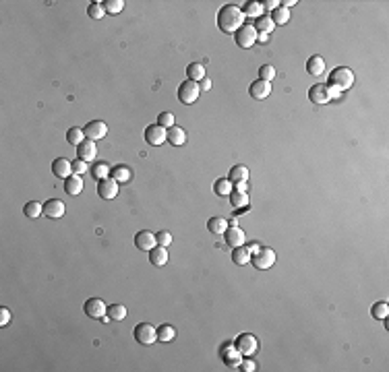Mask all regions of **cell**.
<instances>
[{
	"instance_id": "obj_31",
	"label": "cell",
	"mask_w": 389,
	"mask_h": 372,
	"mask_svg": "<svg viewBox=\"0 0 389 372\" xmlns=\"http://www.w3.org/2000/svg\"><path fill=\"white\" fill-rule=\"evenodd\" d=\"M370 316L377 318V320H385L389 316V304L387 302H375L370 306Z\"/></svg>"
},
{
	"instance_id": "obj_43",
	"label": "cell",
	"mask_w": 389,
	"mask_h": 372,
	"mask_svg": "<svg viewBox=\"0 0 389 372\" xmlns=\"http://www.w3.org/2000/svg\"><path fill=\"white\" fill-rule=\"evenodd\" d=\"M158 124L164 126L166 130L172 128V126H174V114H172V112H162V114L158 116Z\"/></svg>"
},
{
	"instance_id": "obj_38",
	"label": "cell",
	"mask_w": 389,
	"mask_h": 372,
	"mask_svg": "<svg viewBox=\"0 0 389 372\" xmlns=\"http://www.w3.org/2000/svg\"><path fill=\"white\" fill-rule=\"evenodd\" d=\"M272 21L276 25H286L290 21V11L288 9H284V7H278L274 13H272Z\"/></svg>"
},
{
	"instance_id": "obj_32",
	"label": "cell",
	"mask_w": 389,
	"mask_h": 372,
	"mask_svg": "<svg viewBox=\"0 0 389 372\" xmlns=\"http://www.w3.org/2000/svg\"><path fill=\"white\" fill-rule=\"evenodd\" d=\"M91 174L95 180H104V178H110L112 176V167L104 161H97L93 167H91Z\"/></svg>"
},
{
	"instance_id": "obj_19",
	"label": "cell",
	"mask_w": 389,
	"mask_h": 372,
	"mask_svg": "<svg viewBox=\"0 0 389 372\" xmlns=\"http://www.w3.org/2000/svg\"><path fill=\"white\" fill-rule=\"evenodd\" d=\"M166 143H170L172 147H180L187 143V130H184L182 126H172V128H168L166 130Z\"/></svg>"
},
{
	"instance_id": "obj_4",
	"label": "cell",
	"mask_w": 389,
	"mask_h": 372,
	"mask_svg": "<svg viewBox=\"0 0 389 372\" xmlns=\"http://www.w3.org/2000/svg\"><path fill=\"white\" fill-rule=\"evenodd\" d=\"M257 36H259V31L255 29V25H250V23H244L238 31L234 33V40H236V46L242 48V50H248L257 44Z\"/></svg>"
},
{
	"instance_id": "obj_13",
	"label": "cell",
	"mask_w": 389,
	"mask_h": 372,
	"mask_svg": "<svg viewBox=\"0 0 389 372\" xmlns=\"http://www.w3.org/2000/svg\"><path fill=\"white\" fill-rule=\"evenodd\" d=\"M309 99L317 106H323L331 101V93H329V85H323V83H317L309 89Z\"/></svg>"
},
{
	"instance_id": "obj_41",
	"label": "cell",
	"mask_w": 389,
	"mask_h": 372,
	"mask_svg": "<svg viewBox=\"0 0 389 372\" xmlns=\"http://www.w3.org/2000/svg\"><path fill=\"white\" fill-rule=\"evenodd\" d=\"M276 75H278V71L274 69L272 64H263L261 69H259V79H261V81H267V83H272V81L276 79Z\"/></svg>"
},
{
	"instance_id": "obj_26",
	"label": "cell",
	"mask_w": 389,
	"mask_h": 372,
	"mask_svg": "<svg viewBox=\"0 0 389 372\" xmlns=\"http://www.w3.org/2000/svg\"><path fill=\"white\" fill-rule=\"evenodd\" d=\"M263 11H265L263 3H255V0L246 3L244 9H242V13H244L246 19H261V17H263Z\"/></svg>"
},
{
	"instance_id": "obj_23",
	"label": "cell",
	"mask_w": 389,
	"mask_h": 372,
	"mask_svg": "<svg viewBox=\"0 0 389 372\" xmlns=\"http://www.w3.org/2000/svg\"><path fill=\"white\" fill-rule=\"evenodd\" d=\"M250 257H252V255L248 252L246 244H244V246H238V248H232V263H234V265L244 267V265L250 263Z\"/></svg>"
},
{
	"instance_id": "obj_9",
	"label": "cell",
	"mask_w": 389,
	"mask_h": 372,
	"mask_svg": "<svg viewBox=\"0 0 389 372\" xmlns=\"http://www.w3.org/2000/svg\"><path fill=\"white\" fill-rule=\"evenodd\" d=\"M83 132H85V139L99 141V139H106L108 126H106V122H101V120H91V122H87L85 126H83Z\"/></svg>"
},
{
	"instance_id": "obj_8",
	"label": "cell",
	"mask_w": 389,
	"mask_h": 372,
	"mask_svg": "<svg viewBox=\"0 0 389 372\" xmlns=\"http://www.w3.org/2000/svg\"><path fill=\"white\" fill-rule=\"evenodd\" d=\"M219 356H222L226 366H232V368H238L240 362H242V353L236 349L234 343H224L222 349H219Z\"/></svg>"
},
{
	"instance_id": "obj_14",
	"label": "cell",
	"mask_w": 389,
	"mask_h": 372,
	"mask_svg": "<svg viewBox=\"0 0 389 372\" xmlns=\"http://www.w3.org/2000/svg\"><path fill=\"white\" fill-rule=\"evenodd\" d=\"M224 240L230 248H238L246 244V236L238 226H228V230L224 232Z\"/></svg>"
},
{
	"instance_id": "obj_34",
	"label": "cell",
	"mask_w": 389,
	"mask_h": 372,
	"mask_svg": "<svg viewBox=\"0 0 389 372\" xmlns=\"http://www.w3.org/2000/svg\"><path fill=\"white\" fill-rule=\"evenodd\" d=\"M174 337H176V329L172 325H160L158 327V341L168 343V341H172Z\"/></svg>"
},
{
	"instance_id": "obj_21",
	"label": "cell",
	"mask_w": 389,
	"mask_h": 372,
	"mask_svg": "<svg viewBox=\"0 0 389 372\" xmlns=\"http://www.w3.org/2000/svg\"><path fill=\"white\" fill-rule=\"evenodd\" d=\"M149 263L154 265V267H164L168 265V250L166 246H156L154 250H149Z\"/></svg>"
},
{
	"instance_id": "obj_22",
	"label": "cell",
	"mask_w": 389,
	"mask_h": 372,
	"mask_svg": "<svg viewBox=\"0 0 389 372\" xmlns=\"http://www.w3.org/2000/svg\"><path fill=\"white\" fill-rule=\"evenodd\" d=\"M307 73L313 75V77H321L325 73V60L321 56H311L307 60Z\"/></svg>"
},
{
	"instance_id": "obj_48",
	"label": "cell",
	"mask_w": 389,
	"mask_h": 372,
	"mask_svg": "<svg viewBox=\"0 0 389 372\" xmlns=\"http://www.w3.org/2000/svg\"><path fill=\"white\" fill-rule=\"evenodd\" d=\"M199 87H201V89H205V91H209V89H211V79H207V77H205V79H203V81L199 83Z\"/></svg>"
},
{
	"instance_id": "obj_18",
	"label": "cell",
	"mask_w": 389,
	"mask_h": 372,
	"mask_svg": "<svg viewBox=\"0 0 389 372\" xmlns=\"http://www.w3.org/2000/svg\"><path fill=\"white\" fill-rule=\"evenodd\" d=\"M95 155H97V147H95V141H89V139H85L79 147H77V157L79 159H83V161H93L95 159Z\"/></svg>"
},
{
	"instance_id": "obj_47",
	"label": "cell",
	"mask_w": 389,
	"mask_h": 372,
	"mask_svg": "<svg viewBox=\"0 0 389 372\" xmlns=\"http://www.w3.org/2000/svg\"><path fill=\"white\" fill-rule=\"evenodd\" d=\"M11 318H13V312L9 308H0V327H7L11 323Z\"/></svg>"
},
{
	"instance_id": "obj_15",
	"label": "cell",
	"mask_w": 389,
	"mask_h": 372,
	"mask_svg": "<svg viewBox=\"0 0 389 372\" xmlns=\"http://www.w3.org/2000/svg\"><path fill=\"white\" fill-rule=\"evenodd\" d=\"M135 246H137L141 252H149V250H154L158 246V238H156V234H151L147 230H141L137 236H135Z\"/></svg>"
},
{
	"instance_id": "obj_2",
	"label": "cell",
	"mask_w": 389,
	"mask_h": 372,
	"mask_svg": "<svg viewBox=\"0 0 389 372\" xmlns=\"http://www.w3.org/2000/svg\"><path fill=\"white\" fill-rule=\"evenodd\" d=\"M329 87L337 89V91H348L354 85V73L348 69V66H337L329 73Z\"/></svg>"
},
{
	"instance_id": "obj_16",
	"label": "cell",
	"mask_w": 389,
	"mask_h": 372,
	"mask_svg": "<svg viewBox=\"0 0 389 372\" xmlns=\"http://www.w3.org/2000/svg\"><path fill=\"white\" fill-rule=\"evenodd\" d=\"M248 93H250V97H252V99H257V101H261V99H267L269 95H272V83H267V81H261V79H257L255 83H250Z\"/></svg>"
},
{
	"instance_id": "obj_7",
	"label": "cell",
	"mask_w": 389,
	"mask_h": 372,
	"mask_svg": "<svg viewBox=\"0 0 389 372\" xmlns=\"http://www.w3.org/2000/svg\"><path fill=\"white\" fill-rule=\"evenodd\" d=\"M133 335H135V339H137V343H141V345H151V343L158 341V329L151 323H139L135 327Z\"/></svg>"
},
{
	"instance_id": "obj_17",
	"label": "cell",
	"mask_w": 389,
	"mask_h": 372,
	"mask_svg": "<svg viewBox=\"0 0 389 372\" xmlns=\"http://www.w3.org/2000/svg\"><path fill=\"white\" fill-rule=\"evenodd\" d=\"M44 215L48 219H60L64 215V201L60 199H50L44 203Z\"/></svg>"
},
{
	"instance_id": "obj_44",
	"label": "cell",
	"mask_w": 389,
	"mask_h": 372,
	"mask_svg": "<svg viewBox=\"0 0 389 372\" xmlns=\"http://www.w3.org/2000/svg\"><path fill=\"white\" fill-rule=\"evenodd\" d=\"M156 238H158V244H160V246H166V248H168V246L172 244V234L168 232V230L158 232V234H156Z\"/></svg>"
},
{
	"instance_id": "obj_53",
	"label": "cell",
	"mask_w": 389,
	"mask_h": 372,
	"mask_svg": "<svg viewBox=\"0 0 389 372\" xmlns=\"http://www.w3.org/2000/svg\"><path fill=\"white\" fill-rule=\"evenodd\" d=\"M257 42L267 44V42H269V36H267V33H259V36H257Z\"/></svg>"
},
{
	"instance_id": "obj_51",
	"label": "cell",
	"mask_w": 389,
	"mask_h": 372,
	"mask_svg": "<svg viewBox=\"0 0 389 372\" xmlns=\"http://www.w3.org/2000/svg\"><path fill=\"white\" fill-rule=\"evenodd\" d=\"M246 248H248V252H250V255H255V252H257V250H259V248H261V246H259V244H257V242H250V244H248V246H246Z\"/></svg>"
},
{
	"instance_id": "obj_27",
	"label": "cell",
	"mask_w": 389,
	"mask_h": 372,
	"mask_svg": "<svg viewBox=\"0 0 389 372\" xmlns=\"http://www.w3.org/2000/svg\"><path fill=\"white\" fill-rule=\"evenodd\" d=\"M207 230L213 236H224V232L228 230V219H224V217H211L209 222H207Z\"/></svg>"
},
{
	"instance_id": "obj_42",
	"label": "cell",
	"mask_w": 389,
	"mask_h": 372,
	"mask_svg": "<svg viewBox=\"0 0 389 372\" xmlns=\"http://www.w3.org/2000/svg\"><path fill=\"white\" fill-rule=\"evenodd\" d=\"M104 9L110 15H118V13H122V9H124V0H106Z\"/></svg>"
},
{
	"instance_id": "obj_50",
	"label": "cell",
	"mask_w": 389,
	"mask_h": 372,
	"mask_svg": "<svg viewBox=\"0 0 389 372\" xmlns=\"http://www.w3.org/2000/svg\"><path fill=\"white\" fill-rule=\"evenodd\" d=\"M248 189V184L246 182H238V184H234V191H240V193H246Z\"/></svg>"
},
{
	"instance_id": "obj_3",
	"label": "cell",
	"mask_w": 389,
	"mask_h": 372,
	"mask_svg": "<svg viewBox=\"0 0 389 372\" xmlns=\"http://www.w3.org/2000/svg\"><path fill=\"white\" fill-rule=\"evenodd\" d=\"M278 261V255L274 248H267V246H261L255 255L250 257V265L259 269V271H267V269H272Z\"/></svg>"
},
{
	"instance_id": "obj_11",
	"label": "cell",
	"mask_w": 389,
	"mask_h": 372,
	"mask_svg": "<svg viewBox=\"0 0 389 372\" xmlns=\"http://www.w3.org/2000/svg\"><path fill=\"white\" fill-rule=\"evenodd\" d=\"M143 137H145V141H147L149 145L160 147V145L166 143V128L160 126L158 122H156V124H149V126L145 128V132H143Z\"/></svg>"
},
{
	"instance_id": "obj_5",
	"label": "cell",
	"mask_w": 389,
	"mask_h": 372,
	"mask_svg": "<svg viewBox=\"0 0 389 372\" xmlns=\"http://www.w3.org/2000/svg\"><path fill=\"white\" fill-rule=\"evenodd\" d=\"M199 95H201V87H199V83H195V81H184V83H180L178 85V101L180 104H184V106H191V104H195V101L199 99Z\"/></svg>"
},
{
	"instance_id": "obj_40",
	"label": "cell",
	"mask_w": 389,
	"mask_h": 372,
	"mask_svg": "<svg viewBox=\"0 0 389 372\" xmlns=\"http://www.w3.org/2000/svg\"><path fill=\"white\" fill-rule=\"evenodd\" d=\"M255 29L259 31V33H272L274 29H276V23L272 21V17H261V19L257 21V25H255Z\"/></svg>"
},
{
	"instance_id": "obj_39",
	"label": "cell",
	"mask_w": 389,
	"mask_h": 372,
	"mask_svg": "<svg viewBox=\"0 0 389 372\" xmlns=\"http://www.w3.org/2000/svg\"><path fill=\"white\" fill-rule=\"evenodd\" d=\"M87 15H89V19H93V21L104 19V15H106L104 3H91V5L87 7Z\"/></svg>"
},
{
	"instance_id": "obj_28",
	"label": "cell",
	"mask_w": 389,
	"mask_h": 372,
	"mask_svg": "<svg viewBox=\"0 0 389 372\" xmlns=\"http://www.w3.org/2000/svg\"><path fill=\"white\" fill-rule=\"evenodd\" d=\"M228 180H230L232 184L246 182V180H248V167H246V165H234L232 170L228 172Z\"/></svg>"
},
{
	"instance_id": "obj_37",
	"label": "cell",
	"mask_w": 389,
	"mask_h": 372,
	"mask_svg": "<svg viewBox=\"0 0 389 372\" xmlns=\"http://www.w3.org/2000/svg\"><path fill=\"white\" fill-rule=\"evenodd\" d=\"M228 199H230V203H232V207H236V209H240V207H246V205H248V195H246V193H240V191H232Z\"/></svg>"
},
{
	"instance_id": "obj_20",
	"label": "cell",
	"mask_w": 389,
	"mask_h": 372,
	"mask_svg": "<svg viewBox=\"0 0 389 372\" xmlns=\"http://www.w3.org/2000/svg\"><path fill=\"white\" fill-rule=\"evenodd\" d=\"M52 172H54V176H56V178L66 180L69 176H73V161L64 159V157L54 159V161H52Z\"/></svg>"
},
{
	"instance_id": "obj_52",
	"label": "cell",
	"mask_w": 389,
	"mask_h": 372,
	"mask_svg": "<svg viewBox=\"0 0 389 372\" xmlns=\"http://www.w3.org/2000/svg\"><path fill=\"white\" fill-rule=\"evenodd\" d=\"M280 5H282L284 9H288V11H290V7H294V5H298V3H296V0H284V3H280Z\"/></svg>"
},
{
	"instance_id": "obj_12",
	"label": "cell",
	"mask_w": 389,
	"mask_h": 372,
	"mask_svg": "<svg viewBox=\"0 0 389 372\" xmlns=\"http://www.w3.org/2000/svg\"><path fill=\"white\" fill-rule=\"evenodd\" d=\"M97 195L104 199V201H112L118 197V182L110 176V178H104V180H97Z\"/></svg>"
},
{
	"instance_id": "obj_6",
	"label": "cell",
	"mask_w": 389,
	"mask_h": 372,
	"mask_svg": "<svg viewBox=\"0 0 389 372\" xmlns=\"http://www.w3.org/2000/svg\"><path fill=\"white\" fill-rule=\"evenodd\" d=\"M234 345H236V349L242 353V358L244 356H255L257 349H259V341H257V337L252 333H240L238 337H236Z\"/></svg>"
},
{
	"instance_id": "obj_29",
	"label": "cell",
	"mask_w": 389,
	"mask_h": 372,
	"mask_svg": "<svg viewBox=\"0 0 389 372\" xmlns=\"http://www.w3.org/2000/svg\"><path fill=\"white\" fill-rule=\"evenodd\" d=\"M23 213L29 219H38L40 215H44V205H42V203H38V201H29V203H25Z\"/></svg>"
},
{
	"instance_id": "obj_36",
	"label": "cell",
	"mask_w": 389,
	"mask_h": 372,
	"mask_svg": "<svg viewBox=\"0 0 389 372\" xmlns=\"http://www.w3.org/2000/svg\"><path fill=\"white\" fill-rule=\"evenodd\" d=\"M66 141H69L71 145H75V147H79L83 141H85V132H83V128H79V126H73V128H69V132H66Z\"/></svg>"
},
{
	"instance_id": "obj_45",
	"label": "cell",
	"mask_w": 389,
	"mask_h": 372,
	"mask_svg": "<svg viewBox=\"0 0 389 372\" xmlns=\"http://www.w3.org/2000/svg\"><path fill=\"white\" fill-rule=\"evenodd\" d=\"M87 170H91V167L87 165V161H83V159H79V157L73 161V174L81 176V174H85Z\"/></svg>"
},
{
	"instance_id": "obj_49",
	"label": "cell",
	"mask_w": 389,
	"mask_h": 372,
	"mask_svg": "<svg viewBox=\"0 0 389 372\" xmlns=\"http://www.w3.org/2000/svg\"><path fill=\"white\" fill-rule=\"evenodd\" d=\"M263 7H265V9H272V11H276V9L280 7V3H278V0H267V3H263Z\"/></svg>"
},
{
	"instance_id": "obj_10",
	"label": "cell",
	"mask_w": 389,
	"mask_h": 372,
	"mask_svg": "<svg viewBox=\"0 0 389 372\" xmlns=\"http://www.w3.org/2000/svg\"><path fill=\"white\" fill-rule=\"evenodd\" d=\"M83 310H85V314L89 318H106V314H108L106 302L99 300V298H89L85 302V306H83Z\"/></svg>"
},
{
	"instance_id": "obj_25",
	"label": "cell",
	"mask_w": 389,
	"mask_h": 372,
	"mask_svg": "<svg viewBox=\"0 0 389 372\" xmlns=\"http://www.w3.org/2000/svg\"><path fill=\"white\" fill-rule=\"evenodd\" d=\"M187 75H189V81H195V83H201L203 79L207 77L205 66H203L201 62H191L187 66Z\"/></svg>"
},
{
	"instance_id": "obj_1",
	"label": "cell",
	"mask_w": 389,
	"mask_h": 372,
	"mask_svg": "<svg viewBox=\"0 0 389 372\" xmlns=\"http://www.w3.org/2000/svg\"><path fill=\"white\" fill-rule=\"evenodd\" d=\"M244 13L240 7H236V5H224L222 9H219L217 13V27L222 33H226V36H234L236 31H238L242 25H244Z\"/></svg>"
},
{
	"instance_id": "obj_33",
	"label": "cell",
	"mask_w": 389,
	"mask_h": 372,
	"mask_svg": "<svg viewBox=\"0 0 389 372\" xmlns=\"http://www.w3.org/2000/svg\"><path fill=\"white\" fill-rule=\"evenodd\" d=\"M131 167L128 165H114L112 167V178L120 184V182H128L131 180Z\"/></svg>"
},
{
	"instance_id": "obj_35",
	"label": "cell",
	"mask_w": 389,
	"mask_h": 372,
	"mask_svg": "<svg viewBox=\"0 0 389 372\" xmlns=\"http://www.w3.org/2000/svg\"><path fill=\"white\" fill-rule=\"evenodd\" d=\"M126 314H128V310H126L124 304H112V306H108V318H112V320H124Z\"/></svg>"
},
{
	"instance_id": "obj_30",
	"label": "cell",
	"mask_w": 389,
	"mask_h": 372,
	"mask_svg": "<svg viewBox=\"0 0 389 372\" xmlns=\"http://www.w3.org/2000/svg\"><path fill=\"white\" fill-rule=\"evenodd\" d=\"M213 191H215L217 197H230V193L234 191V184H232L228 178H219V180H215V184H213Z\"/></svg>"
},
{
	"instance_id": "obj_24",
	"label": "cell",
	"mask_w": 389,
	"mask_h": 372,
	"mask_svg": "<svg viewBox=\"0 0 389 372\" xmlns=\"http://www.w3.org/2000/svg\"><path fill=\"white\" fill-rule=\"evenodd\" d=\"M83 186H85V184H83L81 176H77V174H73V176H69V178L64 180V191L69 193L71 197H77L83 191Z\"/></svg>"
},
{
	"instance_id": "obj_46",
	"label": "cell",
	"mask_w": 389,
	"mask_h": 372,
	"mask_svg": "<svg viewBox=\"0 0 389 372\" xmlns=\"http://www.w3.org/2000/svg\"><path fill=\"white\" fill-rule=\"evenodd\" d=\"M238 368H240L242 372H255V370H257V364H255V360H250V356H244Z\"/></svg>"
}]
</instances>
